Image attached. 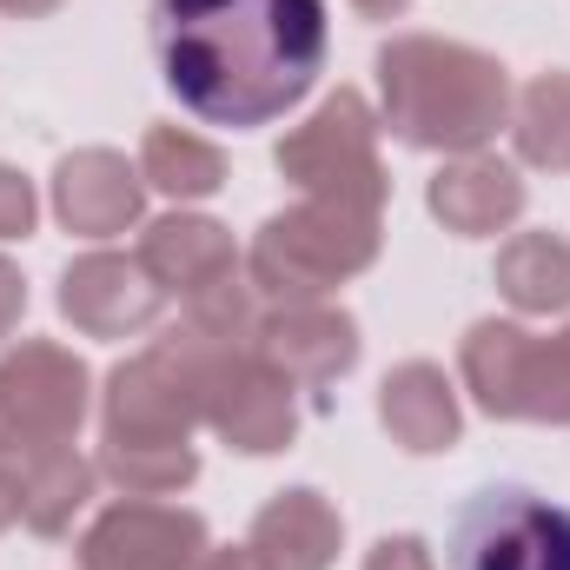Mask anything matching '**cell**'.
<instances>
[{
  "label": "cell",
  "instance_id": "obj_1",
  "mask_svg": "<svg viewBox=\"0 0 570 570\" xmlns=\"http://www.w3.org/2000/svg\"><path fill=\"white\" fill-rule=\"evenodd\" d=\"M325 0H153V60L186 114L266 127L325 67Z\"/></svg>",
  "mask_w": 570,
  "mask_h": 570
},
{
  "label": "cell",
  "instance_id": "obj_2",
  "mask_svg": "<svg viewBox=\"0 0 570 570\" xmlns=\"http://www.w3.org/2000/svg\"><path fill=\"white\" fill-rule=\"evenodd\" d=\"M379 87H385V127L419 153H478L498 140L511 80L491 53L438 33H399L379 53Z\"/></svg>",
  "mask_w": 570,
  "mask_h": 570
},
{
  "label": "cell",
  "instance_id": "obj_3",
  "mask_svg": "<svg viewBox=\"0 0 570 570\" xmlns=\"http://www.w3.org/2000/svg\"><path fill=\"white\" fill-rule=\"evenodd\" d=\"M233 345L246 338L186 325L173 338H153L140 358L114 365L107 405H100V451H186L193 425L206 419L213 372Z\"/></svg>",
  "mask_w": 570,
  "mask_h": 570
},
{
  "label": "cell",
  "instance_id": "obj_4",
  "mask_svg": "<svg viewBox=\"0 0 570 570\" xmlns=\"http://www.w3.org/2000/svg\"><path fill=\"white\" fill-rule=\"evenodd\" d=\"M379 219L365 206H338V199H298L292 213H273L246 253V279L266 292L273 305H312L318 292L338 279L365 273L379 259Z\"/></svg>",
  "mask_w": 570,
  "mask_h": 570
},
{
  "label": "cell",
  "instance_id": "obj_5",
  "mask_svg": "<svg viewBox=\"0 0 570 570\" xmlns=\"http://www.w3.org/2000/svg\"><path fill=\"white\" fill-rule=\"evenodd\" d=\"M458 372L491 419L570 425V325L538 338L504 318H478L458 345Z\"/></svg>",
  "mask_w": 570,
  "mask_h": 570
},
{
  "label": "cell",
  "instance_id": "obj_6",
  "mask_svg": "<svg viewBox=\"0 0 570 570\" xmlns=\"http://www.w3.org/2000/svg\"><path fill=\"white\" fill-rule=\"evenodd\" d=\"M279 173L305 199H338V206L385 213L392 179H385V159H379V120H372L365 94H352V87L325 94L318 114L279 140Z\"/></svg>",
  "mask_w": 570,
  "mask_h": 570
},
{
  "label": "cell",
  "instance_id": "obj_7",
  "mask_svg": "<svg viewBox=\"0 0 570 570\" xmlns=\"http://www.w3.org/2000/svg\"><path fill=\"white\" fill-rule=\"evenodd\" d=\"M458 570H570V511L524 484H491L451 518Z\"/></svg>",
  "mask_w": 570,
  "mask_h": 570
},
{
  "label": "cell",
  "instance_id": "obj_8",
  "mask_svg": "<svg viewBox=\"0 0 570 570\" xmlns=\"http://www.w3.org/2000/svg\"><path fill=\"white\" fill-rule=\"evenodd\" d=\"M87 365L53 338H20L0 358V451H60L87 419Z\"/></svg>",
  "mask_w": 570,
  "mask_h": 570
},
{
  "label": "cell",
  "instance_id": "obj_9",
  "mask_svg": "<svg viewBox=\"0 0 570 570\" xmlns=\"http://www.w3.org/2000/svg\"><path fill=\"white\" fill-rule=\"evenodd\" d=\"M80 570H199L206 518L153 498H120L80 531Z\"/></svg>",
  "mask_w": 570,
  "mask_h": 570
},
{
  "label": "cell",
  "instance_id": "obj_10",
  "mask_svg": "<svg viewBox=\"0 0 570 570\" xmlns=\"http://www.w3.org/2000/svg\"><path fill=\"white\" fill-rule=\"evenodd\" d=\"M292 392H298V385L285 379L279 365H266V358L253 352V338H246V345H233V352L219 358V372H213L206 425L219 431L233 451H246V458L285 451L292 431H298V399H292Z\"/></svg>",
  "mask_w": 570,
  "mask_h": 570
},
{
  "label": "cell",
  "instance_id": "obj_11",
  "mask_svg": "<svg viewBox=\"0 0 570 570\" xmlns=\"http://www.w3.org/2000/svg\"><path fill=\"white\" fill-rule=\"evenodd\" d=\"M253 352L325 405V385L358 365V325L338 305H279L253 325Z\"/></svg>",
  "mask_w": 570,
  "mask_h": 570
},
{
  "label": "cell",
  "instance_id": "obj_12",
  "mask_svg": "<svg viewBox=\"0 0 570 570\" xmlns=\"http://www.w3.org/2000/svg\"><path fill=\"white\" fill-rule=\"evenodd\" d=\"M166 292L153 285L140 259L127 253H87L60 273V312L87 332V338H127V332H146L159 318Z\"/></svg>",
  "mask_w": 570,
  "mask_h": 570
},
{
  "label": "cell",
  "instance_id": "obj_13",
  "mask_svg": "<svg viewBox=\"0 0 570 570\" xmlns=\"http://www.w3.org/2000/svg\"><path fill=\"white\" fill-rule=\"evenodd\" d=\"M140 199H146V179L140 166H127L120 153L107 146H80L53 166V213L67 233L80 239H114L140 219Z\"/></svg>",
  "mask_w": 570,
  "mask_h": 570
},
{
  "label": "cell",
  "instance_id": "obj_14",
  "mask_svg": "<svg viewBox=\"0 0 570 570\" xmlns=\"http://www.w3.org/2000/svg\"><path fill=\"white\" fill-rule=\"evenodd\" d=\"M425 206L431 219H444V233L484 239V233H498V226H511L524 213V179H518V166H504L491 153H464L431 179Z\"/></svg>",
  "mask_w": 570,
  "mask_h": 570
},
{
  "label": "cell",
  "instance_id": "obj_15",
  "mask_svg": "<svg viewBox=\"0 0 570 570\" xmlns=\"http://www.w3.org/2000/svg\"><path fill=\"white\" fill-rule=\"evenodd\" d=\"M379 425L392 431L405 451H451L458 444V392L431 358H405L399 372H385L379 385Z\"/></svg>",
  "mask_w": 570,
  "mask_h": 570
},
{
  "label": "cell",
  "instance_id": "obj_16",
  "mask_svg": "<svg viewBox=\"0 0 570 570\" xmlns=\"http://www.w3.org/2000/svg\"><path fill=\"white\" fill-rule=\"evenodd\" d=\"M338 511L318 498V491H279L259 518H253V558L266 570H332L338 558Z\"/></svg>",
  "mask_w": 570,
  "mask_h": 570
},
{
  "label": "cell",
  "instance_id": "obj_17",
  "mask_svg": "<svg viewBox=\"0 0 570 570\" xmlns=\"http://www.w3.org/2000/svg\"><path fill=\"white\" fill-rule=\"evenodd\" d=\"M7 464H13V478H20V518H27V531L67 538L73 518H80L87 498H94L100 464H87L73 444H60V451H20V458H7Z\"/></svg>",
  "mask_w": 570,
  "mask_h": 570
},
{
  "label": "cell",
  "instance_id": "obj_18",
  "mask_svg": "<svg viewBox=\"0 0 570 570\" xmlns=\"http://www.w3.org/2000/svg\"><path fill=\"white\" fill-rule=\"evenodd\" d=\"M498 292L518 312H564L570 305V246L558 233H518L498 253Z\"/></svg>",
  "mask_w": 570,
  "mask_h": 570
},
{
  "label": "cell",
  "instance_id": "obj_19",
  "mask_svg": "<svg viewBox=\"0 0 570 570\" xmlns=\"http://www.w3.org/2000/svg\"><path fill=\"white\" fill-rule=\"evenodd\" d=\"M140 179L166 199H206L226 186V153L186 127H146L140 140Z\"/></svg>",
  "mask_w": 570,
  "mask_h": 570
},
{
  "label": "cell",
  "instance_id": "obj_20",
  "mask_svg": "<svg viewBox=\"0 0 570 570\" xmlns=\"http://www.w3.org/2000/svg\"><path fill=\"white\" fill-rule=\"evenodd\" d=\"M518 153L544 173H570V73H538L518 100Z\"/></svg>",
  "mask_w": 570,
  "mask_h": 570
},
{
  "label": "cell",
  "instance_id": "obj_21",
  "mask_svg": "<svg viewBox=\"0 0 570 570\" xmlns=\"http://www.w3.org/2000/svg\"><path fill=\"white\" fill-rule=\"evenodd\" d=\"M33 213H40L33 186H27L13 166H0V239H27V233H33Z\"/></svg>",
  "mask_w": 570,
  "mask_h": 570
},
{
  "label": "cell",
  "instance_id": "obj_22",
  "mask_svg": "<svg viewBox=\"0 0 570 570\" xmlns=\"http://www.w3.org/2000/svg\"><path fill=\"white\" fill-rule=\"evenodd\" d=\"M365 570H438V564H431L425 538H379Z\"/></svg>",
  "mask_w": 570,
  "mask_h": 570
},
{
  "label": "cell",
  "instance_id": "obj_23",
  "mask_svg": "<svg viewBox=\"0 0 570 570\" xmlns=\"http://www.w3.org/2000/svg\"><path fill=\"white\" fill-rule=\"evenodd\" d=\"M20 312H27V285H20V273L0 259V338L20 325Z\"/></svg>",
  "mask_w": 570,
  "mask_h": 570
},
{
  "label": "cell",
  "instance_id": "obj_24",
  "mask_svg": "<svg viewBox=\"0 0 570 570\" xmlns=\"http://www.w3.org/2000/svg\"><path fill=\"white\" fill-rule=\"evenodd\" d=\"M20 518V478H13V464H7V451H0V531Z\"/></svg>",
  "mask_w": 570,
  "mask_h": 570
},
{
  "label": "cell",
  "instance_id": "obj_25",
  "mask_svg": "<svg viewBox=\"0 0 570 570\" xmlns=\"http://www.w3.org/2000/svg\"><path fill=\"white\" fill-rule=\"evenodd\" d=\"M199 570H266V564H259V558H253V544H246V551H206Z\"/></svg>",
  "mask_w": 570,
  "mask_h": 570
},
{
  "label": "cell",
  "instance_id": "obj_26",
  "mask_svg": "<svg viewBox=\"0 0 570 570\" xmlns=\"http://www.w3.org/2000/svg\"><path fill=\"white\" fill-rule=\"evenodd\" d=\"M53 7H67V0H0V13H20V20H40Z\"/></svg>",
  "mask_w": 570,
  "mask_h": 570
},
{
  "label": "cell",
  "instance_id": "obj_27",
  "mask_svg": "<svg viewBox=\"0 0 570 570\" xmlns=\"http://www.w3.org/2000/svg\"><path fill=\"white\" fill-rule=\"evenodd\" d=\"M352 7H358L365 20H399V13H405L412 0H352Z\"/></svg>",
  "mask_w": 570,
  "mask_h": 570
}]
</instances>
